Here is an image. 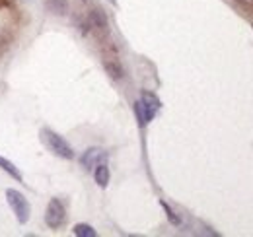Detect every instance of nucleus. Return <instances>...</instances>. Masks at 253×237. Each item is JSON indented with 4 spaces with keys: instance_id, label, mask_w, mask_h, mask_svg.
I'll list each match as a JSON object with an SVG mask.
<instances>
[{
    "instance_id": "nucleus-1",
    "label": "nucleus",
    "mask_w": 253,
    "mask_h": 237,
    "mask_svg": "<svg viewBox=\"0 0 253 237\" xmlns=\"http://www.w3.org/2000/svg\"><path fill=\"white\" fill-rule=\"evenodd\" d=\"M160 107H162V103H160L158 97L154 93H150V91H144L140 95V99L134 103V113H136V118H138L140 126H146L152 118L156 117Z\"/></svg>"
},
{
    "instance_id": "nucleus-2",
    "label": "nucleus",
    "mask_w": 253,
    "mask_h": 237,
    "mask_svg": "<svg viewBox=\"0 0 253 237\" xmlns=\"http://www.w3.org/2000/svg\"><path fill=\"white\" fill-rule=\"evenodd\" d=\"M41 136H43V142L49 146V150H51L55 156H59V158H63V159H72V158H74L72 146L64 140L61 134H57L55 130L43 128V130H41Z\"/></svg>"
},
{
    "instance_id": "nucleus-3",
    "label": "nucleus",
    "mask_w": 253,
    "mask_h": 237,
    "mask_svg": "<svg viewBox=\"0 0 253 237\" xmlns=\"http://www.w3.org/2000/svg\"><path fill=\"white\" fill-rule=\"evenodd\" d=\"M6 200H8V204H10V208H12V212L16 214V220H18L22 226L28 224L30 214H32V206H30L28 198H26L20 191H16V189H8V191H6Z\"/></svg>"
},
{
    "instance_id": "nucleus-4",
    "label": "nucleus",
    "mask_w": 253,
    "mask_h": 237,
    "mask_svg": "<svg viewBox=\"0 0 253 237\" xmlns=\"http://www.w3.org/2000/svg\"><path fill=\"white\" fill-rule=\"evenodd\" d=\"M64 218H66V210H64L63 202L59 198H51L47 210H45V224L47 228L51 230H57L64 224Z\"/></svg>"
},
{
    "instance_id": "nucleus-5",
    "label": "nucleus",
    "mask_w": 253,
    "mask_h": 237,
    "mask_svg": "<svg viewBox=\"0 0 253 237\" xmlns=\"http://www.w3.org/2000/svg\"><path fill=\"white\" fill-rule=\"evenodd\" d=\"M105 159H107L105 150L90 148V150H86V152H84V156L80 158V163H82L86 169H92V167H95L97 163H105Z\"/></svg>"
},
{
    "instance_id": "nucleus-6",
    "label": "nucleus",
    "mask_w": 253,
    "mask_h": 237,
    "mask_svg": "<svg viewBox=\"0 0 253 237\" xmlns=\"http://www.w3.org/2000/svg\"><path fill=\"white\" fill-rule=\"evenodd\" d=\"M90 24L97 28V30L101 31H107L109 28V22H107V16H105V12L103 10H99V8H94L92 12H90Z\"/></svg>"
},
{
    "instance_id": "nucleus-7",
    "label": "nucleus",
    "mask_w": 253,
    "mask_h": 237,
    "mask_svg": "<svg viewBox=\"0 0 253 237\" xmlns=\"http://www.w3.org/2000/svg\"><path fill=\"white\" fill-rule=\"evenodd\" d=\"M94 179L101 189H105V187L109 185V167H107V163H97V165H95Z\"/></svg>"
},
{
    "instance_id": "nucleus-8",
    "label": "nucleus",
    "mask_w": 253,
    "mask_h": 237,
    "mask_svg": "<svg viewBox=\"0 0 253 237\" xmlns=\"http://www.w3.org/2000/svg\"><path fill=\"white\" fill-rule=\"evenodd\" d=\"M47 10L57 14V16H64L68 12V0H47Z\"/></svg>"
},
{
    "instance_id": "nucleus-9",
    "label": "nucleus",
    "mask_w": 253,
    "mask_h": 237,
    "mask_svg": "<svg viewBox=\"0 0 253 237\" xmlns=\"http://www.w3.org/2000/svg\"><path fill=\"white\" fill-rule=\"evenodd\" d=\"M0 169H2V171H6L8 175H12L16 181H22V173H20V169H18L10 159H6V158H2V156H0Z\"/></svg>"
},
{
    "instance_id": "nucleus-10",
    "label": "nucleus",
    "mask_w": 253,
    "mask_h": 237,
    "mask_svg": "<svg viewBox=\"0 0 253 237\" xmlns=\"http://www.w3.org/2000/svg\"><path fill=\"white\" fill-rule=\"evenodd\" d=\"M72 232H74V236L76 237H95L97 236L94 228H92V226H88V224H76Z\"/></svg>"
},
{
    "instance_id": "nucleus-11",
    "label": "nucleus",
    "mask_w": 253,
    "mask_h": 237,
    "mask_svg": "<svg viewBox=\"0 0 253 237\" xmlns=\"http://www.w3.org/2000/svg\"><path fill=\"white\" fill-rule=\"evenodd\" d=\"M105 70H107V74L113 78V80H121L123 78V68L117 64V62H105Z\"/></svg>"
},
{
    "instance_id": "nucleus-12",
    "label": "nucleus",
    "mask_w": 253,
    "mask_h": 237,
    "mask_svg": "<svg viewBox=\"0 0 253 237\" xmlns=\"http://www.w3.org/2000/svg\"><path fill=\"white\" fill-rule=\"evenodd\" d=\"M160 204H162V208H164V212H166V216H168V220L173 224V226H181V218L173 212V208L169 206L168 202H164V200H160Z\"/></svg>"
},
{
    "instance_id": "nucleus-13",
    "label": "nucleus",
    "mask_w": 253,
    "mask_h": 237,
    "mask_svg": "<svg viewBox=\"0 0 253 237\" xmlns=\"http://www.w3.org/2000/svg\"><path fill=\"white\" fill-rule=\"evenodd\" d=\"M242 2H248V4H253V0H242Z\"/></svg>"
}]
</instances>
